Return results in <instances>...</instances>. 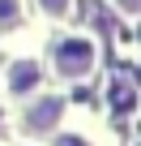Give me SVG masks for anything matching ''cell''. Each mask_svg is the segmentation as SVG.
<instances>
[{
	"label": "cell",
	"instance_id": "277c9868",
	"mask_svg": "<svg viewBox=\"0 0 141 146\" xmlns=\"http://www.w3.org/2000/svg\"><path fill=\"white\" fill-rule=\"evenodd\" d=\"M17 22V0H0V30Z\"/></svg>",
	"mask_w": 141,
	"mask_h": 146
},
{
	"label": "cell",
	"instance_id": "3957f363",
	"mask_svg": "<svg viewBox=\"0 0 141 146\" xmlns=\"http://www.w3.org/2000/svg\"><path fill=\"white\" fill-rule=\"evenodd\" d=\"M60 99H43V103H34L30 108V116H26V129H34V133H47L56 120H60Z\"/></svg>",
	"mask_w": 141,
	"mask_h": 146
},
{
	"label": "cell",
	"instance_id": "6da1fadb",
	"mask_svg": "<svg viewBox=\"0 0 141 146\" xmlns=\"http://www.w3.org/2000/svg\"><path fill=\"white\" fill-rule=\"evenodd\" d=\"M90 64H94V43L90 39H64L56 47V69L64 78H86Z\"/></svg>",
	"mask_w": 141,
	"mask_h": 146
},
{
	"label": "cell",
	"instance_id": "7a4b0ae2",
	"mask_svg": "<svg viewBox=\"0 0 141 146\" xmlns=\"http://www.w3.org/2000/svg\"><path fill=\"white\" fill-rule=\"evenodd\" d=\"M39 78H43L39 60H17V64L9 69V90L26 95V90H34V86H39Z\"/></svg>",
	"mask_w": 141,
	"mask_h": 146
},
{
	"label": "cell",
	"instance_id": "8992f818",
	"mask_svg": "<svg viewBox=\"0 0 141 146\" xmlns=\"http://www.w3.org/2000/svg\"><path fill=\"white\" fill-rule=\"evenodd\" d=\"M60 146H81V142H60Z\"/></svg>",
	"mask_w": 141,
	"mask_h": 146
},
{
	"label": "cell",
	"instance_id": "5b68a950",
	"mask_svg": "<svg viewBox=\"0 0 141 146\" xmlns=\"http://www.w3.org/2000/svg\"><path fill=\"white\" fill-rule=\"evenodd\" d=\"M39 9H47V13H64L68 0H39Z\"/></svg>",
	"mask_w": 141,
	"mask_h": 146
}]
</instances>
